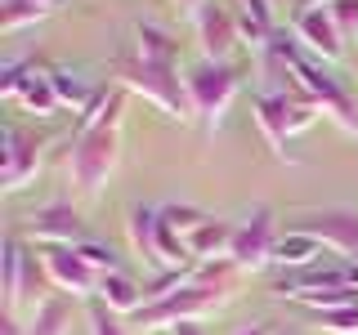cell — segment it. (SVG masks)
Wrapping results in <instances>:
<instances>
[{
	"label": "cell",
	"instance_id": "6da1fadb",
	"mask_svg": "<svg viewBox=\"0 0 358 335\" xmlns=\"http://www.w3.org/2000/svg\"><path fill=\"white\" fill-rule=\"evenodd\" d=\"M121 117H126V94L112 89V94H94V103L85 107V121L72 139L67 152V174L81 193L94 197L108 184V174L121 161Z\"/></svg>",
	"mask_w": 358,
	"mask_h": 335
},
{
	"label": "cell",
	"instance_id": "7a4b0ae2",
	"mask_svg": "<svg viewBox=\"0 0 358 335\" xmlns=\"http://www.w3.org/2000/svg\"><path fill=\"white\" fill-rule=\"evenodd\" d=\"M268 50V59H273L282 72L291 76V85L300 89V94H309L313 103H318L327 117L336 121L341 130H350V134H358V112H354V98L345 94V85L331 76V63H318L313 54H305L296 40H268L264 45Z\"/></svg>",
	"mask_w": 358,
	"mask_h": 335
},
{
	"label": "cell",
	"instance_id": "3957f363",
	"mask_svg": "<svg viewBox=\"0 0 358 335\" xmlns=\"http://www.w3.org/2000/svg\"><path fill=\"white\" fill-rule=\"evenodd\" d=\"M229 299H233V286H215V282L188 277V282L179 290H171L166 299L143 304L130 318V327L134 331H175V327H184V322H201V318H210V313H220Z\"/></svg>",
	"mask_w": 358,
	"mask_h": 335
},
{
	"label": "cell",
	"instance_id": "277c9868",
	"mask_svg": "<svg viewBox=\"0 0 358 335\" xmlns=\"http://www.w3.org/2000/svg\"><path fill=\"white\" fill-rule=\"evenodd\" d=\"M117 81H121V89L148 98L157 112H166L171 121H179V126L197 121L193 98H188V76H179V67H152L143 59H121L117 63Z\"/></svg>",
	"mask_w": 358,
	"mask_h": 335
},
{
	"label": "cell",
	"instance_id": "5b68a950",
	"mask_svg": "<svg viewBox=\"0 0 358 335\" xmlns=\"http://www.w3.org/2000/svg\"><path fill=\"white\" fill-rule=\"evenodd\" d=\"M318 117H322V107L313 103L309 94H300L296 85L273 89V94H260V98H255V126L264 130V139L273 143L278 156H287V143L296 139L300 130H309Z\"/></svg>",
	"mask_w": 358,
	"mask_h": 335
},
{
	"label": "cell",
	"instance_id": "8992f818",
	"mask_svg": "<svg viewBox=\"0 0 358 335\" xmlns=\"http://www.w3.org/2000/svg\"><path fill=\"white\" fill-rule=\"evenodd\" d=\"M188 98H193V112L206 130H220L224 112L238 98V72L229 63H206L201 59L193 72H188Z\"/></svg>",
	"mask_w": 358,
	"mask_h": 335
},
{
	"label": "cell",
	"instance_id": "52a82bcc",
	"mask_svg": "<svg viewBox=\"0 0 358 335\" xmlns=\"http://www.w3.org/2000/svg\"><path fill=\"white\" fill-rule=\"evenodd\" d=\"M273 251H278V223H273V210H268V206H255L251 215L238 223V232H233L229 260L238 264L242 273H260L264 264H273Z\"/></svg>",
	"mask_w": 358,
	"mask_h": 335
},
{
	"label": "cell",
	"instance_id": "ba28073f",
	"mask_svg": "<svg viewBox=\"0 0 358 335\" xmlns=\"http://www.w3.org/2000/svg\"><path fill=\"white\" fill-rule=\"evenodd\" d=\"M45 143L50 139L27 126H5V161H0V188L5 193H18V188H27V179H36Z\"/></svg>",
	"mask_w": 358,
	"mask_h": 335
},
{
	"label": "cell",
	"instance_id": "9c48e42d",
	"mask_svg": "<svg viewBox=\"0 0 358 335\" xmlns=\"http://www.w3.org/2000/svg\"><path fill=\"white\" fill-rule=\"evenodd\" d=\"M36 255H41L45 273H50V282L63 286L72 299H94V295H99V282H103V273H94L76 246H41Z\"/></svg>",
	"mask_w": 358,
	"mask_h": 335
},
{
	"label": "cell",
	"instance_id": "30bf717a",
	"mask_svg": "<svg viewBox=\"0 0 358 335\" xmlns=\"http://www.w3.org/2000/svg\"><path fill=\"white\" fill-rule=\"evenodd\" d=\"M341 286H358V268H354L350 260L296 268V273H287L273 290H278L282 299H300V304H305L309 295H327V290H341Z\"/></svg>",
	"mask_w": 358,
	"mask_h": 335
},
{
	"label": "cell",
	"instance_id": "8fae6325",
	"mask_svg": "<svg viewBox=\"0 0 358 335\" xmlns=\"http://www.w3.org/2000/svg\"><path fill=\"white\" fill-rule=\"evenodd\" d=\"M296 45L305 54H313L318 63H336L345 54V36H341V27H336L327 5H313V9H300L296 14Z\"/></svg>",
	"mask_w": 358,
	"mask_h": 335
},
{
	"label": "cell",
	"instance_id": "7c38bea8",
	"mask_svg": "<svg viewBox=\"0 0 358 335\" xmlns=\"http://www.w3.org/2000/svg\"><path fill=\"white\" fill-rule=\"evenodd\" d=\"M193 27H197V45H201V59L206 63H224L233 54V45L242 40L238 14L229 5H215V0L201 14H193Z\"/></svg>",
	"mask_w": 358,
	"mask_h": 335
},
{
	"label": "cell",
	"instance_id": "4fadbf2b",
	"mask_svg": "<svg viewBox=\"0 0 358 335\" xmlns=\"http://www.w3.org/2000/svg\"><path fill=\"white\" fill-rule=\"evenodd\" d=\"M27 237H36L41 246H85V223L81 210L67 206V201H54V206H41L36 215H27Z\"/></svg>",
	"mask_w": 358,
	"mask_h": 335
},
{
	"label": "cell",
	"instance_id": "5bb4252c",
	"mask_svg": "<svg viewBox=\"0 0 358 335\" xmlns=\"http://www.w3.org/2000/svg\"><path fill=\"white\" fill-rule=\"evenodd\" d=\"M300 232L318 237L322 246L341 251V260H350L358 268V215L354 210H327V215H309L300 223Z\"/></svg>",
	"mask_w": 358,
	"mask_h": 335
},
{
	"label": "cell",
	"instance_id": "9a60e30c",
	"mask_svg": "<svg viewBox=\"0 0 358 335\" xmlns=\"http://www.w3.org/2000/svg\"><path fill=\"white\" fill-rule=\"evenodd\" d=\"M233 232H238V223H229V219H206L197 232H188L184 246H188V255H193V264L229 260V251H233Z\"/></svg>",
	"mask_w": 358,
	"mask_h": 335
},
{
	"label": "cell",
	"instance_id": "2e32d148",
	"mask_svg": "<svg viewBox=\"0 0 358 335\" xmlns=\"http://www.w3.org/2000/svg\"><path fill=\"white\" fill-rule=\"evenodd\" d=\"M126 228H130L134 251H139L148 264H157L162 273H171V268H166V255H162V210H152V206H134V210H130V219H126Z\"/></svg>",
	"mask_w": 358,
	"mask_h": 335
},
{
	"label": "cell",
	"instance_id": "e0dca14e",
	"mask_svg": "<svg viewBox=\"0 0 358 335\" xmlns=\"http://www.w3.org/2000/svg\"><path fill=\"white\" fill-rule=\"evenodd\" d=\"M94 299H103V304L112 313H121V318H134V313L143 308V286L134 282L126 268H121V273H108L103 282H99V295Z\"/></svg>",
	"mask_w": 358,
	"mask_h": 335
},
{
	"label": "cell",
	"instance_id": "ac0fdd59",
	"mask_svg": "<svg viewBox=\"0 0 358 335\" xmlns=\"http://www.w3.org/2000/svg\"><path fill=\"white\" fill-rule=\"evenodd\" d=\"M134 40H139V59L152 67H179V40L171 31L152 27V22H139L134 27Z\"/></svg>",
	"mask_w": 358,
	"mask_h": 335
},
{
	"label": "cell",
	"instance_id": "d6986e66",
	"mask_svg": "<svg viewBox=\"0 0 358 335\" xmlns=\"http://www.w3.org/2000/svg\"><path fill=\"white\" fill-rule=\"evenodd\" d=\"M322 255V241L318 237H309V232H300V228H291L287 237H278V251H273V264H287L291 273L296 268H309L313 260Z\"/></svg>",
	"mask_w": 358,
	"mask_h": 335
},
{
	"label": "cell",
	"instance_id": "ffe728a7",
	"mask_svg": "<svg viewBox=\"0 0 358 335\" xmlns=\"http://www.w3.org/2000/svg\"><path fill=\"white\" fill-rule=\"evenodd\" d=\"M0 286H5V313L18 318V273H22V241L5 237V255H0Z\"/></svg>",
	"mask_w": 358,
	"mask_h": 335
},
{
	"label": "cell",
	"instance_id": "44dd1931",
	"mask_svg": "<svg viewBox=\"0 0 358 335\" xmlns=\"http://www.w3.org/2000/svg\"><path fill=\"white\" fill-rule=\"evenodd\" d=\"M67 322H72V313H67L63 299H45L27 318V335H67Z\"/></svg>",
	"mask_w": 358,
	"mask_h": 335
},
{
	"label": "cell",
	"instance_id": "7402d4cb",
	"mask_svg": "<svg viewBox=\"0 0 358 335\" xmlns=\"http://www.w3.org/2000/svg\"><path fill=\"white\" fill-rule=\"evenodd\" d=\"M50 81H54V94H59V103H63V107L81 112V107L94 103V94L85 89L81 76H72V72H50Z\"/></svg>",
	"mask_w": 358,
	"mask_h": 335
},
{
	"label": "cell",
	"instance_id": "603a6c76",
	"mask_svg": "<svg viewBox=\"0 0 358 335\" xmlns=\"http://www.w3.org/2000/svg\"><path fill=\"white\" fill-rule=\"evenodd\" d=\"M50 9H41L36 0H5V9H0V31H22L31 27V22H41Z\"/></svg>",
	"mask_w": 358,
	"mask_h": 335
},
{
	"label": "cell",
	"instance_id": "cb8c5ba5",
	"mask_svg": "<svg viewBox=\"0 0 358 335\" xmlns=\"http://www.w3.org/2000/svg\"><path fill=\"white\" fill-rule=\"evenodd\" d=\"M206 219H210V215H206V210H197V206H179V201H175V206H162V223L175 232V237H188V232H197Z\"/></svg>",
	"mask_w": 358,
	"mask_h": 335
},
{
	"label": "cell",
	"instance_id": "d4e9b609",
	"mask_svg": "<svg viewBox=\"0 0 358 335\" xmlns=\"http://www.w3.org/2000/svg\"><path fill=\"white\" fill-rule=\"evenodd\" d=\"M90 335H130V331L121 322V313H112L103 299H94L90 304Z\"/></svg>",
	"mask_w": 358,
	"mask_h": 335
},
{
	"label": "cell",
	"instance_id": "484cf974",
	"mask_svg": "<svg viewBox=\"0 0 358 335\" xmlns=\"http://www.w3.org/2000/svg\"><path fill=\"white\" fill-rule=\"evenodd\" d=\"M313 322H318L322 331H331V335H358V304L354 308H336V313H313Z\"/></svg>",
	"mask_w": 358,
	"mask_h": 335
},
{
	"label": "cell",
	"instance_id": "4316f807",
	"mask_svg": "<svg viewBox=\"0 0 358 335\" xmlns=\"http://www.w3.org/2000/svg\"><path fill=\"white\" fill-rule=\"evenodd\" d=\"M76 251L85 255V264L94 268V273H121V260H117V251H108V246H99V241H85V246H76Z\"/></svg>",
	"mask_w": 358,
	"mask_h": 335
},
{
	"label": "cell",
	"instance_id": "83f0119b",
	"mask_svg": "<svg viewBox=\"0 0 358 335\" xmlns=\"http://www.w3.org/2000/svg\"><path fill=\"white\" fill-rule=\"evenodd\" d=\"M331 18L341 27V36H358V0H331Z\"/></svg>",
	"mask_w": 358,
	"mask_h": 335
},
{
	"label": "cell",
	"instance_id": "f1b7e54d",
	"mask_svg": "<svg viewBox=\"0 0 358 335\" xmlns=\"http://www.w3.org/2000/svg\"><path fill=\"white\" fill-rule=\"evenodd\" d=\"M175 5H179V9H184V14H201V9H206V5H210V0H175Z\"/></svg>",
	"mask_w": 358,
	"mask_h": 335
},
{
	"label": "cell",
	"instance_id": "f546056e",
	"mask_svg": "<svg viewBox=\"0 0 358 335\" xmlns=\"http://www.w3.org/2000/svg\"><path fill=\"white\" fill-rule=\"evenodd\" d=\"M175 335H206V331H201L197 322H184V327H175Z\"/></svg>",
	"mask_w": 358,
	"mask_h": 335
},
{
	"label": "cell",
	"instance_id": "4dcf8cb0",
	"mask_svg": "<svg viewBox=\"0 0 358 335\" xmlns=\"http://www.w3.org/2000/svg\"><path fill=\"white\" fill-rule=\"evenodd\" d=\"M300 5H305V9H313V5H331V0H300Z\"/></svg>",
	"mask_w": 358,
	"mask_h": 335
},
{
	"label": "cell",
	"instance_id": "1f68e13d",
	"mask_svg": "<svg viewBox=\"0 0 358 335\" xmlns=\"http://www.w3.org/2000/svg\"><path fill=\"white\" fill-rule=\"evenodd\" d=\"M238 335H268L264 327H251V331H238Z\"/></svg>",
	"mask_w": 358,
	"mask_h": 335
},
{
	"label": "cell",
	"instance_id": "d6a6232c",
	"mask_svg": "<svg viewBox=\"0 0 358 335\" xmlns=\"http://www.w3.org/2000/svg\"><path fill=\"white\" fill-rule=\"evenodd\" d=\"M36 5H41V9H54V0H36Z\"/></svg>",
	"mask_w": 358,
	"mask_h": 335
}]
</instances>
